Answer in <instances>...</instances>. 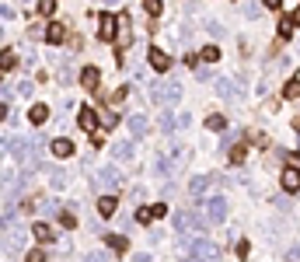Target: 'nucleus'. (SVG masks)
Wrapping results in <instances>:
<instances>
[{
    "instance_id": "nucleus-1",
    "label": "nucleus",
    "mask_w": 300,
    "mask_h": 262,
    "mask_svg": "<svg viewBox=\"0 0 300 262\" xmlns=\"http://www.w3.org/2000/svg\"><path fill=\"white\" fill-rule=\"evenodd\" d=\"M171 224H175L178 234H185V231H202V227H206V221H202L199 213H189V210H178Z\"/></svg>"
},
{
    "instance_id": "nucleus-2",
    "label": "nucleus",
    "mask_w": 300,
    "mask_h": 262,
    "mask_svg": "<svg viewBox=\"0 0 300 262\" xmlns=\"http://www.w3.org/2000/svg\"><path fill=\"white\" fill-rule=\"evenodd\" d=\"M181 95V88L175 81H157V84H150V98L154 101H175Z\"/></svg>"
},
{
    "instance_id": "nucleus-3",
    "label": "nucleus",
    "mask_w": 300,
    "mask_h": 262,
    "mask_svg": "<svg viewBox=\"0 0 300 262\" xmlns=\"http://www.w3.org/2000/svg\"><path fill=\"white\" fill-rule=\"evenodd\" d=\"M189 262H220V248L210 242H196L192 245V259Z\"/></svg>"
},
{
    "instance_id": "nucleus-4",
    "label": "nucleus",
    "mask_w": 300,
    "mask_h": 262,
    "mask_svg": "<svg viewBox=\"0 0 300 262\" xmlns=\"http://www.w3.org/2000/svg\"><path fill=\"white\" fill-rule=\"evenodd\" d=\"M25 245H28V231L25 227H11L7 231V252H25Z\"/></svg>"
},
{
    "instance_id": "nucleus-5",
    "label": "nucleus",
    "mask_w": 300,
    "mask_h": 262,
    "mask_svg": "<svg viewBox=\"0 0 300 262\" xmlns=\"http://www.w3.org/2000/svg\"><path fill=\"white\" fill-rule=\"evenodd\" d=\"M98 35L105 42H112L116 35H119V32H116V18H112V14H98Z\"/></svg>"
},
{
    "instance_id": "nucleus-6",
    "label": "nucleus",
    "mask_w": 300,
    "mask_h": 262,
    "mask_svg": "<svg viewBox=\"0 0 300 262\" xmlns=\"http://www.w3.org/2000/svg\"><path fill=\"white\" fill-rule=\"evenodd\" d=\"M210 221L213 224L227 221V200H223V196H213V200H210Z\"/></svg>"
},
{
    "instance_id": "nucleus-7",
    "label": "nucleus",
    "mask_w": 300,
    "mask_h": 262,
    "mask_svg": "<svg viewBox=\"0 0 300 262\" xmlns=\"http://www.w3.org/2000/svg\"><path fill=\"white\" fill-rule=\"evenodd\" d=\"M98 185L101 189H112V185H119V171H116V164H105L98 171Z\"/></svg>"
},
{
    "instance_id": "nucleus-8",
    "label": "nucleus",
    "mask_w": 300,
    "mask_h": 262,
    "mask_svg": "<svg viewBox=\"0 0 300 262\" xmlns=\"http://www.w3.org/2000/svg\"><path fill=\"white\" fill-rule=\"evenodd\" d=\"M98 81H101L98 67H84V70H80V84H84L87 91H98Z\"/></svg>"
},
{
    "instance_id": "nucleus-9",
    "label": "nucleus",
    "mask_w": 300,
    "mask_h": 262,
    "mask_svg": "<svg viewBox=\"0 0 300 262\" xmlns=\"http://www.w3.org/2000/svg\"><path fill=\"white\" fill-rule=\"evenodd\" d=\"M77 122H80V129H87V133H91V129H98V112L84 105V108H80V116H77Z\"/></svg>"
},
{
    "instance_id": "nucleus-10",
    "label": "nucleus",
    "mask_w": 300,
    "mask_h": 262,
    "mask_svg": "<svg viewBox=\"0 0 300 262\" xmlns=\"http://www.w3.org/2000/svg\"><path fill=\"white\" fill-rule=\"evenodd\" d=\"M147 60H150V67H154V70H168V67H171L168 53H164V49H157V46H154V49L147 53Z\"/></svg>"
},
{
    "instance_id": "nucleus-11",
    "label": "nucleus",
    "mask_w": 300,
    "mask_h": 262,
    "mask_svg": "<svg viewBox=\"0 0 300 262\" xmlns=\"http://www.w3.org/2000/svg\"><path fill=\"white\" fill-rule=\"evenodd\" d=\"M119 49H126L129 42H133V32H129V14H119Z\"/></svg>"
},
{
    "instance_id": "nucleus-12",
    "label": "nucleus",
    "mask_w": 300,
    "mask_h": 262,
    "mask_svg": "<svg viewBox=\"0 0 300 262\" xmlns=\"http://www.w3.org/2000/svg\"><path fill=\"white\" fill-rule=\"evenodd\" d=\"M283 189L286 192H297L300 189V168H286L283 171Z\"/></svg>"
},
{
    "instance_id": "nucleus-13",
    "label": "nucleus",
    "mask_w": 300,
    "mask_h": 262,
    "mask_svg": "<svg viewBox=\"0 0 300 262\" xmlns=\"http://www.w3.org/2000/svg\"><path fill=\"white\" fill-rule=\"evenodd\" d=\"M210 185H213V179H210V175H196V179L189 182V189H192V196H196V200H202V192H206Z\"/></svg>"
},
{
    "instance_id": "nucleus-14",
    "label": "nucleus",
    "mask_w": 300,
    "mask_h": 262,
    "mask_svg": "<svg viewBox=\"0 0 300 262\" xmlns=\"http://www.w3.org/2000/svg\"><path fill=\"white\" fill-rule=\"evenodd\" d=\"M53 154H56V158H70V154H74V143L66 140V137H56V140H53Z\"/></svg>"
},
{
    "instance_id": "nucleus-15",
    "label": "nucleus",
    "mask_w": 300,
    "mask_h": 262,
    "mask_svg": "<svg viewBox=\"0 0 300 262\" xmlns=\"http://www.w3.org/2000/svg\"><path fill=\"white\" fill-rule=\"evenodd\" d=\"M66 39V28H63L60 21H53L49 28H45V42H63Z\"/></svg>"
},
{
    "instance_id": "nucleus-16",
    "label": "nucleus",
    "mask_w": 300,
    "mask_h": 262,
    "mask_svg": "<svg viewBox=\"0 0 300 262\" xmlns=\"http://www.w3.org/2000/svg\"><path fill=\"white\" fill-rule=\"evenodd\" d=\"M116 206H119L116 196H101V200H98V213H101V217H112V213H116Z\"/></svg>"
},
{
    "instance_id": "nucleus-17",
    "label": "nucleus",
    "mask_w": 300,
    "mask_h": 262,
    "mask_svg": "<svg viewBox=\"0 0 300 262\" xmlns=\"http://www.w3.org/2000/svg\"><path fill=\"white\" fill-rule=\"evenodd\" d=\"M28 119L35 122V126H42V122L49 119V108H45V105H32V108H28Z\"/></svg>"
},
{
    "instance_id": "nucleus-18",
    "label": "nucleus",
    "mask_w": 300,
    "mask_h": 262,
    "mask_svg": "<svg viewBox=\"0 0 300 262\" xmlns=\"http://www.w3.org/2000/svg\"><path fill=\"white\" fill-rule=\"evenodd\" d=\"M32 231H35V238H39V242H53V238H56V231H53L49 224H35Z\"/></svg>"
},
{
    "instance_id": "nucleus-19",
    "label": "nucleus",
    "mask_w": 300,
    "mask_h": 262,
    "mask_svg": "<svg viewBox=\"0 0 300 262\" xmlns=\"http://www.w3.org/2000/svg\"><path fill=\"white\" fill-rule=\"evenodd\" d=\"M129 129L140 137V133H147V116H129Z\"/></svg>"
},
{
    "instance_id": "nucleus-20",
    "label": "nucleus",
    "mask_w": 300,
    "mask_h": 262,
    "mask_svg": "<svg viewBox=\"0 0 300 262\" xmlns=\"http://www.w3.org/2000/svg\"><path fill=\"white\" fill-rule=\"evenodd\" d=\"M14 63H18V56H14L11 49H0V70H11Z\"/></svg>"
},
{
    "instance_id": "nucleus-21",
    "label": "nucleus",
    "mask_w": 300,
    "mask_h": 262,
    "mask_svg": "<svg viewBox=\"0 0 300 262\" xmlns=\"http://www.w3.org/2000/svg\"><path fill=\"white\" fill-rule=\"evenodd\" d=\"M108 248H116V252H126V248H129V242H126L122 234H108Z\"/></svg>"
},
{
    "instance_id": "nucleus-22",
    "label": "nucleus",
    "mask_w": 300,
    "mask_h": 262,
    "mask_svg": "<svg viewBox=\"0 0 300 262\" xmlns=\"http://www.w3.org/2000/svg\"><path fill=\"white\" fill-rule=\"evenodd\" d=\"M199 56H202V63H217V60H220V49H217V46H206Z\"/></svg>"
},
{
    "instance_id": "nucleus-23",
    "label": "nucleus",
    "mask_w": 300,
    "mask_h": 262,
    "mask_svg": "<svg viewBox=\"0 0 300 262\" xmlns=\"http://www.w3.org/2000/svg\"><path fill=\"white\" fill-rule=\"evenodd\" d=\"M217 91H220L223 98H234V95H238V91H234V84L227 81V77H223V81H217Z\"/></svg>"
},
{
    "instance_id": "nucleus-24",
    "label": "nucleus",
    "mask_w": 300,
    "mask_h": 262,
    "mask_svg": "<svg viewBox=\"0 0 300 262\" xmlns=\"http://www.w3.org/2000/svg\"><path fill=\"white\" fill-rule=\"evenodd\" d=\"M283 95H286V98H300V81H297V77H293V81H286Z\"/></svg>"
},
{
    "instance_id": "nucleus-25",
    "label": "nucleus",
    "mask_w": 300,
    "mask_h": 262,
    "mask_svg": "<svg viewBox=\"0 0 300 262\" xmlns=\"http://www.w3.org/2000/svg\"><path fill=\"white\" fill-rule=\"evenodd\" d=\"M230 161H234V164L244 161V143H234V147H230Z\"/></svg>"
},
{
    "instance_id": "nucleus-26",
    "label": "nucleus",
    "mask_w": 300,
    "mask_h": 262,
    "mask_svg": "<svg viewBox=\"0 0 300 262\" xmlns=\"http://www.w3.org/2000/svg\"><path fill=\"white\" fill-rule=\"evenodd\" d=\"M290 28H293V21H290V18H280V28H276V32H280V39H290Z\"/></svg>"
},
{
    "instance_id": "nucleus-27",
    "label": "nucleus",
    "mask_w": 300,
    "mask_h": 262,
    "mask_svg": "<svg viewBox=\"0 0 300 262\" xmlns=\"http://www.w3.org/2000/svg\"><path fill=\"white\" fill-rule=\"evenodd\" d=\"M126 98V91H122V88H116V91H105V101H108V105H116V101H122Z\"/></svg>"
},
{
    "instance_id": "nucleus-28",
    "label": "nucleus",
    "mask_w": 300,
    "mask_h": 262,
    "mask_svg": "<svg viewBox=\"0 0 300 262\" xmlns=\"http://www.w3.org/2000/svg\"><path fill=\"white\" fill-rule=\"evenodd\" d=\"M25 262H45V252L42 248H32V252H25Z\"/></svg>"
},
{
    "instance_id": "nucleus-29",
    "label": "nucleus",
    "mask_w": 300,
    "mask_h": 262,
    "mask_svg": "<svg viewBox=\"0 0 300 262\" xmlns=\"http://www.w3.org/2000/svg\"><path fill=\"white\" fill-rule=\"evenodd\" d=\"M206 126H210V129H223V126H227V119H223V116H210V119H206Z\"/></svg>"
},
{
    "instance_id": "nucleus-30",
    "label": "nucleus",
    "mask_w": 300,
    "mask_h": 262,
    "mask_svg": "<svg viewBox=\"0 0 300 262\" xmlns=\"http://www.w3.org/2000/svg\"><path fill=\"white\" fill-rule=\"evenodd\" d=\"M116 158H133V143H119L116 147Z\"/></svg>"
},
{
    "instance_id": "nucleus-31",
    "label": "nucleus",
    "mask_w": 300,
    "mask_h": 262,
    "mask_svg": "<svg viewBox=\"0 0 300 262\" xmlns=\"http://www.w3.org/2000/svg\"><path fill=\"white\" fill-rule=\"evenodd\" d=\"M60 224H63V227H77V221H74L70 210H63V213H60Z\"/></svg>"
},
{
    "instance_id": "nucleus-32",
    "label": "nucleus",
    "mask_w": 300,
    "mask_h": 262,
    "mask_svg": "<svg viewBox=\"0 0 300 262\" xmlns=\"http://www.w3.org/2000/svg\"><path fill=\"white\" fill-rule=\"evenodd\" d=\"M171 126H178V119H171V112H164L160 116V129H171Z\"/></svg>"
},
{
    "instance_id": "nucleus-33",
    "label": "nucleus",
    "mask_w": 300,
    "mask_h": 262,
    "mask_svg": "<svg viewBox=\"0 0 300 262\" xmlns=\"http://www.w3.org/2000/svg\"><path fill=\"white\" fill-rule=\"evenodd\" d=\"M84 262H108V255H101V252H87Z\"/></svg>"
},
{
    "instance_id": "nucleus-34",
    "label": "nucleus",
    "mask_w": 300,
    "mask_h": 262,
    "mask_svg": "<svg viewBox=\"0 0 300 262\" xmlns=\"http://www.w3.org/2000/svg\"><path fill=\"white\" fill-rule=\"evenodd\" d=\"M143 7H147V14H160V0H147Z\"/></svg>"
},
{
    "instance_id": "nucleus-35",
    "label": "nucleus",
    "mask_w": 300,
    "mask_h": 262,
    "mask_svg": "<svg viewBox=\"0 0 300 262\" xmlns=\"http://www.w3.org/2000/svg\"><path fill=\"white\" fill-rule=\"evenodd\" d=\"M164 213H168V206H164V203H157V206H150V217H154V221H157V217H164Z\"/></svg>"
},
{
    "instance_id": "nucleus-36",
    "label": "nucleus",
    "mask_w": 300,
    "mask_h": 262,
    "mask_svg": "<svg viewBox=\"0 0 300 262\" xmlns=\"http://www.w3.org/2000/svg\"><path fill=\"white\" fill-rule=\"evenodd\" d=\"M136 221H140V224H150L154 217H150V210H143V206H140V210H136Z\"/></svg>"
},
{
    "instance_id": "nucleus-37",
    "label": "nucleus",
    "mask_w": 300,
    "mask_h": 262,
    "mask_svg": "<svg viewBox=\"0 0 300 262\" xmlns=\"http://www.w3.org/2000/svg\"><path fill=\"white\" fill-rule=\"evenodd\" d=\"M53 7H56L53 0H42V4H39V14H53Z\"/></svg>"
},
{
    "instance_id": "nucleus-38",
    "label": "nucleus",
    "mask_w": 300,
    "mask_h": 262,
    "mask_svg": "<svg viewBox=\"0 0 300 262\" xmlns=\"http://www.w3.org/2000/svg\"><path fill=\"white\" fill-rule=\"evenodd\" d=\"M49 182H53V185L60 189V185H63V182H66V179H63V171H53V175H49Z\"/></svg>"
},
{
    "instance_id": "nucleus-39",
    "label": "nucleus",
    "mask_w": 300,
    "mask_h": 262,
    "mask_svg": "<svg viewBox=\"0 0 300 262\" xmlns=\"http://www.w3.org/2000/svg\"><path fill=\"white\" fill-rule=\"evenodd\" d=\"M290 262H300V245L297 248H290Z\"/></svg>"
},
{
    "instance_id": "nucleus-40",
    "label": "nucleus",
    "mask_w": 300,
    "mask_h": 262,
    "mask_svg": "<svg viewBox=\"0 0 300 262\" xmlns=\"http://www.w3.org/2000/svg\"><path fill=\"white\" fill-rule=\"evenodd\" d=\"M133 262H150V255H143L140 252V255H133Z\"/></svg>"
},
{
    "instance_id": "nucleus-41",
    "label": "nucleus",
    "mask_w": 300,
    "mask_h": 262,
    "mask_svg": "<svg viewBox=\"0 0 300 262\" xmlns=\"http://www.w3.org/2000/svg\"><path fill=\"white\" fill-rule=\"evenodd\" d=\"M290 21H293V25H300V7L293 11V14H290Z\"/></svg>"
},
{
    "instance_id": "nucleus-42",
    "label": "nucleus",
    "mask_w": 300,
    "mask_h": 262,
    "mask_svg": "<svg viewBox=\"0 0 300 262\" xmlns=\"http://www.w3.org/2000/svg\"><path fill=\"white\" fill-rule=\"evenodd\" d=\"M0 18H11V11H7V7H4V4H0Z\"/></svg>"
},
{
    "instance_id": "nucleus-43",
    "label": "nucleus",
    "mask_w": 300,
    "mask_h": 262,
    "mask_svg": "<svg viewBox=\"0 0 300 262\" xmlns=\"http://www.w3.org/2000/svg\"><path fill=\"white\" fill-rule=\"evenodd\" d=\"M4 116H7V105H4V101H0V119H4Z\"/></svg>"
}]
</instances>
